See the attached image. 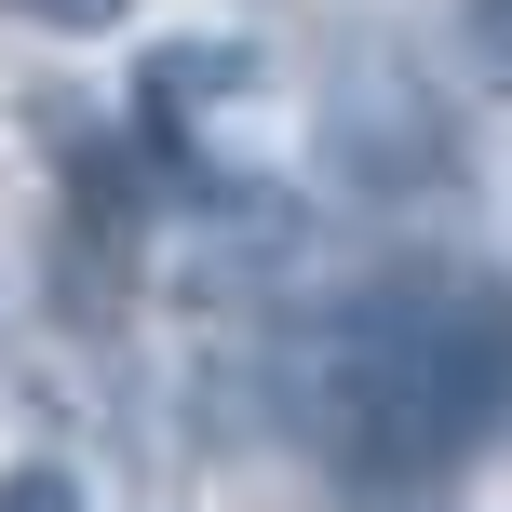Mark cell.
Segmentation results:
<instances>
[{
    "mask_svg": "<svg viewBox=\"0 0 512 512\" xmlns=\"http://www.w3.org/2000/svg\"><path fill=\"white\" fill-rule=\"evenodd\" d=\"M14 27H54V41H95V27H122L135 0H0Z\"/></svg>",
    "mask_w": 512,
    "mask_h": 512,
    "instance_id": "obj_3",
    "label": "cell"
},
{
    "mask_svg": "<svg viewBox=\"0 0 512 512\" xmlns=\"http://www.w3.org/2000/svg\"><path fill=\"white\" fill-rule=\"evenodd\" d=\"M0 512H81V472H54V459H14V472H0Z\"/></svg>",
    "mask_w": 512,
    "mask_h": 512,
    "instance_id": "obj_4",
    "label": "cell"
},
{
    "mask_svg": "<svg viewBox=\"0 0 512 512\" xmlns=\"http://www.w3.org/2000/svg\"><path fill=\"white\" fill-rule=\"evenodd\" d=\"M459 54L486 68V95H512V0H459Z\"/></svg>",
    "mask_w": 512,
    "mask_h": 512,
    "instance_id": "obj_2",
    "label": "cell"
},
{
    "mask_svg": "<svg viewBox=\"0 0 512 512\" xmlns=\"http://www.w3.org/2000/svg\"><path fill=\"white\" fill-rule=\"evenodd\" d=\"M324 418L351 445V472H418L472 459L512 418V297H391L337 337L324 364Z\"/></svg>",
    "mask_w": 512,
    "mask_h": 512,
    "instance_id": "obj_1",
    "label": "cell"
}]
</instances>
